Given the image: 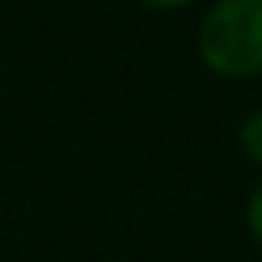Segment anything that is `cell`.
I'll use <instances>...</instances> for the list:
<instances>
[{"mask_svg": "<svg viewBox=\"0 0 262 262\" xmlns=\"http://www.w3.org/2000/svg\"><path fill=\"white\" fill-rule=\"evenodd\" d=\"M237 147L244 151L248 162L262 165V104L251 108V112L241 119V126H237Z\"/></svg>", "mask_w": 262, "mask_h": 262, "instance_id": "obj_2", "label": "cell"}, {"mask_svg": "<svg viewBox=\"0 0 262 262\" xmlns=\"http://www.w3.org/2000/svg\"><path fill=\"white\" fill-rule=\"evenodd\" d=\"M244 226H248L251 241L262 244V180L251 187V194H248V201H244Z\"/></svg>", "mask_w": 262, "mask_h": 262, "instance_id": "obj_3", "label": "cell"}, {"mask_svg": "<svg viewBox=\"0 0 262 262\" xmlns=\"http://www.w3.org/2000/svg\"><path fill=\"white\" fill-rule=\"evenodd\" d=\"M198 61L226 83L262 76V0H212L194 33Z\"/></svg>", "mask_w": 262, "mask_h": 262, "instance_id": "obj_1", "label": "cell"}, {"mask_svg": "<svg viewBox=\"0 0 262 262\" xmlns=\"http://www.w3.org/2000/svg\"><path fill=\"white\" fill-rule=\"evenodd\" d=\"M140 8H147V11H183V8H190L194 0H137Z\"/></svg>", "mask_w": 262, "mask_h": 262, "instance_id": "obj_4", "label": "cell"}]
</instances>
